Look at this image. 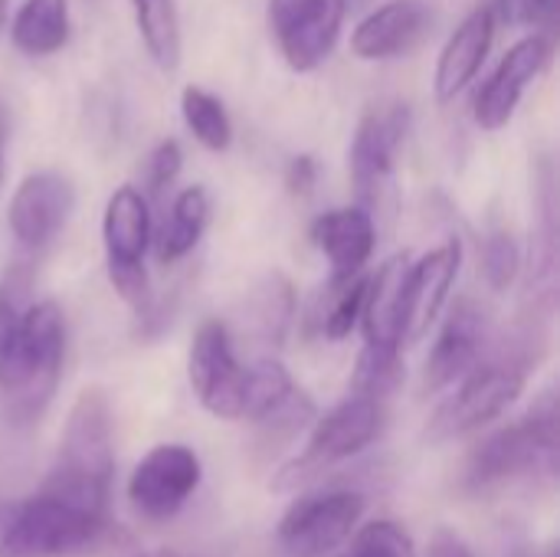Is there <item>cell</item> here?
I'll use <instances>...</instances> for the list:
<instances>
[{"label":"cell","instance_id":"8","mask_svg":"<svg viewBox=\"0 0 560 557\" xmlns=\"http://www.w3.org/2000/svg\"><path fill=\"white\" fill-rule=\"evenodd\" d=\"M364 515V496L354 489L302 492L276 529L285 557H325L345 545Z\"/></svg>","mask_w":560,"mask_h":557},{"label":"cell","instance_id":"25","mask_svg":"<svg viewBox=\"0 0 560 557\" xmlns=\"http://www.w3.org/2000/svg\"><path fill=\"white\" fill-rule=\"evenodd\" d=\"M312 420H315V404L308 401V394H302V391L295 387L279 407H272V410H266L262 417L253 420V427H256V437H253L256 453H259L262 460L276 456V453H279L282 446H289Z\"/></svg>","mask_w":560,"mask_h":557},{"label":"cell","instance_id":"26","mask_svg":"<svg viewBox=\"0 0 560 557\" xmlns=\"http://www.w3.org/2000/svg\"><path fill=\"white\" fill-rule=\"evenodd\" d=\"M180 115H184V125L187 131L207 148V151H226L230 141H233V121L226 115V105L200 89V85H187L180 92Z\"/></svg>","mask_w":560,"mask_h":557},{"label":"cell","instance_id":"31","mask_svg":"<svg viewBox=\"0 0 560 557\" xmlns=\"http://www.w3.org/2000/svg\"><path fill=\"white\" fill-rule=\"evenodd\" d=\"M400 378H404L400 355L364 348L361 358H358V371H354V391L368 394V397H377V401H387L397 391Z\"/></svg>","mask_w":560,"mask_h":557},{"label":"cell","instance_id":"28","mask_svg":"<svg viewBox=\"0 0 560 557\" xmlns=\"http://www.w3.org/2000/svg\"><path fill=\"white\" fill-rule=\"evenodd\" d=\"M364 289H368V276L358 272L351 279H328V292H325V302H322V315H318V325H322V335L331 338V341H341L348 338L358 322H361V305H364Z\"/></svg>","mask_w":560,"mask_h":557},{"label":"cell","instance_id":"35","mask_svg":"<svg viewBox=\"0 0 560 557\" xmlns=\"http://www.w3.org/2000/svg\"><path fill=\"white\" fill-rule=\"evenodd\" d=\"M427 557H472V552H469V545H466L456 532L440 529V532L433 535V542H430Z\"/></svg>","mask_w":560,"mask_h":557},{"label":"cell","instance_id":"34","mask_svg":"<svg viewBox=\"0 0 560 557\" xmlns=\"http://www.w3.org/2000/svg\"><path fill=\"white\" fill-rule=\"evenodd\" d=\"M318 181V161L312 154H295L285 164V190L292 197H308Z\"/></svg>","mask_w":560,"mask_h":557},{"label":"cell","instance_id":"11","mask_svg":"<svg viewBox=\"0 0 560 557\" xmlns=\"http://www.w3.org/2000/svg\"><path fill=\"white\" fill-rule=\"evenodd\" d=\"M190 387L197 401L223 420L243 417V374L246 368L233 355L230 328L220 318H207L190 345Z\"/></svg>","mask_w":560,"mask_h":557},{"label":"cell","instance_id":"13","mask_svg":"<svg viewBox=\"0 0 560 557\" xmlns=\"http://www.w3.org/2000/svg\"><path fill=\"white\" fill-rule=\"evenodd\" d=\"M75 210V187L59 171H36L20 181L10 197V230L23 250L49 246Z\"/></svg>","mask_w":560,"mask_h":557},{"label":"cell","instance_id":"27","mask_svg":"<svg viewBox=\"0 0 560 557\" xmlns=\"http://www.w3.org/2000/svg\"><path fill=\"white\" fill-rule=\"evenodd\" d=\"M295 391V381L289 378L285 364L276 358H262L243 374V417L240 420H256L266 410L279 407L289 394Z\"/></svg>","mask_w":560,"mask_h":557},{"label":"cell","instance_id":"15","mask_svg":"<svg viewBox=\"0 0 560 557\" xmlns=\"http://www.w3.org/2000/svg\"><path fill=\"white\" fill-rule=\"evenodd\" d=\"M486 348V309L476 299H459L446 315L440 338L423 368V391L436 394L466 378Z\"/></svg>","mask_w":560,"mask_h":557},{"label":"cell","instance_id":"1","mask_svg":"<svg viewBox=\"0 0 560 557\" xmlns=\"http://www.w3.org/2000/svg\"><path fill=\"white\" fill-rule=\"evenodd\" d=\"M131 535L108 515L46 489L10 509L0 529V557H131Z\"/></svg>","mask_w":560,"mask_h":557},{"label":"cell","instance_id":"24","mask_svg":"<svg viewBox=\"0 0 560 557\" xmlns=\"http://www.w3.org/2000/svg\"><path fill=\"white\" fill-rule=\"evenodd\" d=\"M246 315L249 322L256 325V332L279 345L292 325V315H295V292H292V282L282 276V272H269L246 299Z\"/></svg>","mask_w":560,"mask_h":557},{"label":"cell","instance_id":"7","mask_svg":"<svg viewBox=\"0 0 560 557\" xmlns=\"http://www.w3.org/2000/svg\"><path fill=\"white\" fill-rule=\"evenodd\" d=\"M102 240H105V266L115 292L141 312L148 305L144 253L151 243V210H148V197L138 187L125 184L108 197L102 217Z\"/></svg>","mask_w":560,"mask_h":557},{"label":"cell","instance_id":"29","mask_svg":"<svg viewBox=\"0 0 560 557\" xmlns=\"http://www.w3.org/2000/svg\"><path fill=\"white\" fill-rule=\"evenodd\" d=\"M338 557H417V552H413L410 535L397 522L377 519L358 529L348 548Z\"/></svg>","mask_w":560,"mask_h":557},{"label":"cell","instance_id":"21","mask_svg":"<svg viewBox=\"0 0 560 557\" xmlns=\"http://www.w3.org/2000/svg\"><path fill=\"white\" fill-rule=\"evenodd\" d=\"M69 26L66 0H23L13 13L10 36L26 56H52L69 43Z\"/></svg>","mask_w":560,"mask_h":557},{"label":"cell","instance_id":"2","mask_svg":"<svg viewBox=\"0 0 560 557\" xmlns=\"http://www.w3.org/2000/svg\"><path fill=\"white\" fill-rule=\"evenodd\" d=\"M66 358V318L56 302H30L0 332V401L16 427H30L49 407Z\"/></svg>","mask_w":560,"mask_h":557},{"label":"cell","instance_id":"33","mask_svg":"<svg viewBox=\"0 0 560 557\" xmlns=\"http://www.w3.org/2000/svg\"><path fill=\"white\" fill-rule=\"evenodd\" d=\"M495 3L509 26H541L555 10V0H495Z\"/></svg>","mask_w":560,"mask_h":557},{"label":"cell","instance_id":"9","mask_svg":"<svg viewBox=\"0 0 560 557\" xmlns=\"http://www.w3.org/2000/svg\"><path fill=\"white\" fill-rule=\"evenodd\" d=\"M200 460L190 446H154L128 479V502L148 522H171L200 486Z\"/></svg>","mask_w":560,"mask_h":557},{"label":"cell","instance_id":"23","mask_svg":"<svg viewBox=\"0 0 560 557\" xmlns=\"http://www.w3.org/2000/svg\"><path fill=\"white\" fill-rule=\"evenodd\" d=\"M131 10L141 43L154 59V66L161 72H174L180 66V49H184L177 0H131Z\"/></svg>","mask_w":560,"mask_h":557},{"label":"cell","instance_id":"41","mask_svg":"<svg viewBox=\"0 0 560 557\" xmlns=\"http://www.w3.org/2000/svg\"><path fill=\"white\" fill-rule=\"evenodd\" d=\"M158 557H177V555H158Z\"/></svg>","mask_w":560,"mask_h":557},{"label":"cell","instance_id":"18","mask_svg":"<svg viewBox=\"0 0 560 557\" xmlns=\"http://www.w3.org/2000/svg\"><path fill=\"white\" fill-rule=\"evenodd\" d=\"M410 256L397 253L390 256L364 289L361 305V328H364V348L400 355L404 348V286H407Z\"/></svg>","mask_w":560,"mask_h":557},{"label":"cell","instance_id":"12","mask_svg":"<svg viewBox=\"0 0 560 557\" xmlns=\"http://www.w3.org/2000/svg\"><path fill=\"white\" fill-rule=\"evenodd\" d=\"M407 138V105L387 102L364 112L351 141V184L361 207L381 200L394 174V158Z\"/></svg>","mask_w":560,"mask_h":557},{"label":"cell","instance_id":"30","mask_svg":"<svg viewBox=\"0 0 560 557\" xmlns=\"http://www.w3.org/2000/svg\"><path fill=\"white\" fill-rule=\"evenodd\" d=\"M522 272V250L509 230H492L482 246V276L495 292H505L515 286Z\"/></svg>","mask_w":560,"mask_h":557},{"label":"cell","instance_id":"16","mask_svg":"<svg viewBox=\"0 0 560 557\" xmlns=\"http://www.w3.org/2000/svg\"><path fill=\"white\" fill-rule=\"evenodd\" d=\"M463 266V243L450 240L430 250L420 263H410L407 286H404V345L420 341L430 325L440 318L450 289Z\"/></svg>","mask_w":560,"mask_h":557},{"label":"cell","instance_id":"17","mask_svg":"<svg viewBox=\"0 0 560 557\" xmlns=\"http://www.w3.org/2000/svg\"><path fill=\"white\" fill-rule=\"evenodd\" d=\"M430 30V10L420 0H390L371 10L351 33V53L364 62H384L410 53Z\"/></svg>","mask_w":560,"mask_h":557},{"label":"cell","instance_id":"4","mask_svg":"<svg viewBox=\"0 0 560 557\" xmlns=\"http://www.w3.org/2000/svg\"><path fill=\"white\" fill-rule=\"evenodd\" d=\"M558 446V401L555 391H548L522 420L489 433L469 453L459 483L472 496L512 483H555Z\"/></svg>","mask_w":560,"mask_h":557},{"label":"cell","instance_id":"40","mask_svg":"<svg viewBox=\"0 0 560 557\" xmlns=\"http://www.w3.org/2000/svg\"><path fill=\"white\" fill-rule=\"evenodd\" d=\"M541 557H558V552H555V548H548V552H545Z\"/></svg>","mask_w":560,"mask_h":557},{"label":"cell","instance_id":"37","mask_svg":"<svg viewBox=\"0 0 560 557\" xmlns=\"http://www.w3.org/2000/svg\"><path fill=\"white\" fill-rule=\"evenodd\" d=\"M361 3H364V0H338V7H341L345 13H351V10H358Z\"/></svg>","mask_w":560,"mask_h":557},{"label":"cell","instance_id":"5","mask_svg":"<svg viewBox=\"0 0 560 557\" xmlns=\"http://www.w3.org/2000/svg\"><path fill=\"white\" fill-rule=\"evenodd\" d=\"M312 423L315 427L305 450L272 476L276 492H302L331 466L364 453L384 430V401L354 391L351 397H345L338 407H331L325 417Z\"/></svg>","mask_w":560,"mask_h":557},{"label":"cell","instance_id":"6","mask_svg":"<svg viewBox=\"0 0 560 557\" xmlns=\"http://www.w3.org/2000/svg\"><path fill=\"white\" fill-rule=\"evenodd\" d=\"M528 368L502 358L492 364H476L466 378H459V391L433 414L427 437L433 443L469 437L502 417L525 391Z\"/></svg>","mask_w":560,"mask_h":557},{"label":"cell","instance_id":"3","mask_svg":"<svg viewBox=\"0 0 560 557\" xmlns=\"http://www.w3.org/2000/svg\"><path fill=\"white\" fill-rule=\"evenodd\" d=\"M115 476V423L112 404L102 387H85L66 420L59 456L39 489L75 506L108 512Z\"/></svg>","mask_w":560,"mask_h":557},{"label":"cell","instance_id":"38","mask_svg":"<svg viewBox=\"0 0 560 557\" xmlns=\"http://www.w3.org/2000/svg\"><path fill=\"white\" fill-rule=\"evenodd\" d=\"M7 3H10V0H0V30H3V23H7Z\"/></svg>","mask_w":560,"mask_h":557},{"label":"cell","instance_id":"39","mask_svg":"<svg viewBox=\"0 0 560 557\" xmlns=\"http://www.w3.org/2000/svg\"><path fill=\"white\" fill-rule=\"evenodd\" d=\"M7 515H10V506H0V529H3V522H7Z\"/></svg>","mask_w":560,"mask_h":557},{"label":"cell","instance_id":"19","mask_svg":"<svg viewBox=\"0 0 560 557\" xmlns=\"http://www.w3.org/2000/svg\"><path fill=\"white\" fill-rule=\"evenodd\" d=\"M312 243L328 256L335 282L351 279L364 272L374 253L377 243L374 217L368 207H335L312 223Z\"/></svg>","mask_w":560,"mask_h":557},{"label":"cell","instance_id":"20","mask_svg":"<svg viewBox=\"0 0 560 557\" xmlns=\"http://www.w3.org/2000/svg\"><path fill=\"white\" fill-rule=\"evenodd\" d=\"M492 36H495V13L492 7H476L466 13V20L453 30V36L446 39L440 59H436V98L450 102L456 98L482 69L489 49H492Z\"/></svg>","mask_w":560,"mask_h":557},{"label":"cell","instance_id":"22","mask_svg":"<svg viewBox=\"0 0 560 557\" xmlns=\"http://www.w3.org/2000/svg\"><path fill=\"white\" fill-rule=\"evenodd\" d=\"M210 220V197L203 187H184L174 204H171V217L161 227L158 236V259L161 263H177L184 259L203 236Z\"/></svg>","mask_w":560,"mask_h":557},{"label":"cell","instance_id":"32","mask_svg":"<svg viewBox=\"0 0 560 557\" xmlns=\"http://www.w3.org/2000/svg\"><path fill=\"white\" fill-rule=\"evenodd\" d=\"M180 164H184V151L174 138L161 141L151 158H148V190L151 194H161L164 187H171L180 174Z\"/></svg>","mask_w":560,"mask_h":557},{"label":"cell","instance_id":"10","mask_svg":"<svg viewBox=\"0 0 560 557\" xmlns=\"http://www.w3.org/2000/svg\"><path fill=\"white\" fill-rule=\"evenodd\" d=\"M341 20L338 0H269V30L295 72H312L331 56Z\"/></svg>","mask_w":560,"mask_h":557},{"label":"cell","instance_id":"14","mask_svg":"<svg viewBox=\"0 0 560 557\" xmlns=\"http://www.w3.org/2000/svg\"><path fill=\"white\" fill-rule=\"evenodd\" d=\"M551 59V43L541 33H532L525 39H518L499 62V69L492 72V79L479 89L476 95V125L482 131H502L518 102L525 98L528 85L545 72Z\"/></svg>","mask_w":560,"mask_h":557},{"label":"cell","instance_id":"36","mask_svg":"<svg viewBox=\"0 0 560 557\" xmlns=\"http://www.w3.org/2000/svg\"><path fill=\"white\" fill-rule=\"evenodd\" d=\"M7 112L0 108V181H3V161H7Z\"/></svg>","mask_w":560,"mask_h":557}]
</instances>
